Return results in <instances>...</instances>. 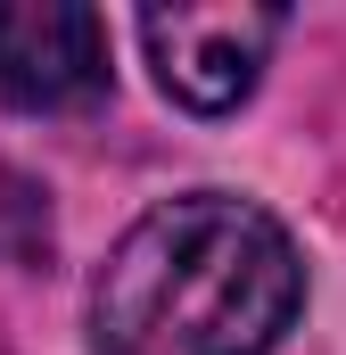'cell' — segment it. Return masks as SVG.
I'll return each mask as SVG.
<instances>
[{"label":"cell","mask_w":346,"mask_h":355,"mask_svg":"<svg viewBox=\"0 0 346 355\" xmlns=\"http://www.w3.org/2000/svg\"><path fill=\"white\" fill-rule=\"evenodd\" d=\"M116 91L107 17L83 0H0V107L91 116Z\"/></svg>","instance_id":"3"},{"label":"cell","mask_w":346,"mask_h":355,"mask_svg":"<svg viewBox=\"0 0 346 355\" xmlns=\"http://www.w3.org/2000/svg\"><path fill=\"white\" fill-rule=\"evenodd\" d=\"M289 17L280 8H248V0H215V8H140V50H149V75L173 107L190 116H231L248 107L280 50Z\"/></svg>","instance_id":"2"},{"label":"cell","mask_w":346,"mask_h":355,"mask_svg":"<svg viewBox=\"0 0 346 355\" xmlns=\"http://www.w3.org/2000/svg\"><path fill=\"white\" fill-rule=\"evenodd\" d=\"M305 248L248 190H173L91 281V355H272L305 322Z\"/></svg>","instance_id":"1"},{"label":"cell","mask_w":346,"mask_h":355,"mask_svg":"<svg viewBox=\"0 0 346 355\" xmlns=\"http://www.w3.org/2000/svg\"><path fill=\"white\" fill-rule=\"evenodd\" d=\"M42 257H50V198L0 166V265H42Z\"/></svg>","instance_id":"4"}]
</instances>
